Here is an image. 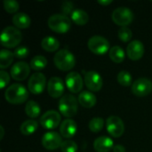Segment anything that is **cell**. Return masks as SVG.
<instances>
[{
	"label": "cell",
	"mask_w": 152,
	"mask_h": 152,
	"mask_svg": "<svg viewBox=\"0 0 152 152\" xmlns=\"http://www.w3.org/2000/svg\"><path fill=\"white\" fill-rule=\"evenodd\" d=\"M5 100L12 104H20L27 101L28 92L27 88L20 84H12L4 93Z\"/></svg>",
	"instance_id": "6da1fadb"
},
{
	"label": "cell",
	"mask_w": 152,
	"mask_h": 152,
	"mask_svg": "<svg viewBox=\"0 0 152 152\" xmlns=\"http://www.w3.org/2000/svg\"><path fill=\"white\" fill-rule=\"evenodd\" d=\"M53 61L55 66L59 69L63 71H68L70 70L72 68H74L76 64V58L74 54L69 50L61 49L55 53Z\"/></svg>",
	"instance_id": "7a4b0ae2"
},
{
	"label": "cell",
	"mask_w": 152,
	"mask_h": 152,
	"mask_svg": "<svg viewBox=\"0 0 152 152\" xmlns=\"http://www.w3.org/2000/svg\"><path fill=\"white\" fill-rule=\"evenodd\" d=\"M78 110L77 99L70 94H64L59 101V110L67 118H72L77 115Z\"/></svg>",
	"instance_id": "3957f363"
},
{
	"label": "cell",
	"mask_w": 152,
	"mask_h": 152,
	"mask_svg": "<svg viewBox=\"0 0 152 152\" xmlns=\"http://www.w3.org/2000/svg\"><path fill=\"white\" fill-rule=\"evenodd\" d=\"M0 38L2 45L7 48H12L20 43L22 35L21 32L15 27L8 26L3 29Z\"/></svg>",
	"instance_id": "277c9868"
},
{
	"label": "cell",
	"mask_w": 152,
	"mask_h": 152,
	"mask_svg": "<svg viewBox=\"0 0 152 152\" xmlns=\"http://www.w3.org/2000/svg\"><path fill=\"white\" fill-rule=\"evenodd\" d=\"M49 28L57 33H66L71 27V20L63 13H55L48 19Z\"/></svg>",
	"instance_id": "5b68a950"
},
{
	"label": "cell",
	"mask_w": 152,
	"mask_h": 152,
	"mask_svg": "<svg viewBox=\"0 0 152 152\" xmlns=\"http://www.w3.org/2000/svg\"><path fill=\"white\" fill-rule=\"evenodd\" d=\"M134 12L131 9L126 6H121L116 8L111 15L112 20L122 27H126V25L130 24L134 20Z\"/></svg>",
	"instance_id": "8992f818"
},
{
	"label": "cell",
	"mask_w": 152,
	"mask_h": 152,
	"mask_svg": "<svg viewBox=\"0 0 152 152\" xmlns=\"http://www.w3.org/2000/svg\"><path fill=\"white\" fill-rule=\"evenodd\" d=\"M88 48L95 54H104L110 51L109 41L102 36H94L89 38L87 43Z\"/></svg>",
	"instance_id": "52a82bcc"
},
{
	"label": "cell",
	"mask_w": 152,
	"mask_h": 152,
	"mask_svg": "<svg viewBox=\"0 0 152 152\" xmlns=\"http://www.w3.org/2000/svg\"><path fill=\"white\" fill-rule=\"evenodd\" d=\"M46 77L41 72H35L31 75L28 82V91L34 94H40L45 87Z\"/></svg>",
	"instance_id": "ba28073f"
},
{
	"label": "cell",
	"mask_w": 152,
	"mask_h": 152,
	"mask_svg": "<svg viewBox=\"0 0 152 152\" xmlns=\"http://www.w3.org/2000/svg\"><path fill=\"white\" fill-rule=\"evenodd\" d=\"M132 92L134 95L143 97L152 92V82L147 77H140L132 85Z\"/></svg>",
	"instance_id": "9c48e42d"
},
{
	"label": "cell",
	"mask_w": 152,
	"mask_h": 152,
	"mask_svg": "<svg viewBox=\"0 0 152 152\" xmlns=\"http://www.w3.org/2000/svg\"><path fill=\"white\" fill-rule=\"evenodd\" d=\"M61 121V117L60 113L53 110L45 112L40 118L41 126L48 130H52L59 126Z\"/></svg>",
	"instance_id": "30bf717a"
},
{
	"label": "cell",
	"mask_w": 152,
	"mask_h": 152,
	"mask_svg": "<svg viewBox=\"0 0 152 152\" xmlns=\"http://www.w3.org/2000/svg\"><path fill=\"white\" fill-rule=\"evenodd\" d=\"M106 126L108 133L115 138L120 137L125 131V125L123 120L117 116L109 117L106 121Z\"/></svg>",
	"instance_id": "8fae6325"
},
{
	"label": "cell",
	"mask_w": 152,
	"mask_h": 152,
	"mask_svg": "<svg viewBox=\"0 0 152 152\" xmlns=\"http://www.w3.org/2000/svg\"><path fill=\"white\" fill-rule=\"evenodd\" d=\"M62 142L61 134L54 131L47 132L42 137V145L48 151H54L59 147L61 148Z\"/></svg>",
	"instance_id": "7c38bea8"
},
{
	"label": "cell",
	"mask_w": 152,
	"mask_h": 152,
	"mask_svg": "<svg viewBox=\"0 0 152 152\" xmlns=\"http://www.w3.org/2000/svg\"><path fill=\"white\" fill-rule=\"evenodd\" d=\"M84 81L86 87L92 92H98L102 87V76L95 70H89L85 74Z\"/></svg>",
	"instance_id": "4fadbf2b"
},
{
	"label": "cell",
	"mask_w": 152,
	"mask_h": 152,
	"mask_svg": "<svg viewBox=\"0 0 152 152\" xmlns=\"http://www.w3.org/2000/svg\"><path fill=\"white\" fill-rule=\"evenodd\" d=\"M84 80L78 72L71 71L65 77V84L71 93H79L84 86Z\"/></svg>",
	"instance_id": "5bb4252c"
},
{
	"label": "cell",
	"mask_w": 152,
	"mask_h": 152,
	"mask_svg": "<svg viewBox=\"0 0 152 152\" xmlns=\"http://www.w3.org/2000/svg\"><path fill=\"white\" fill-rule=\"evenodd\" d=\"M64 82L59 77H53L47 83V91L53 98H59L64 93Z\"/></svg>",
	"instance_id": "9a60e30c"
},
{
	"label": "cell",
	"mask_w": 152,
	"mask_h": 152,
	"mask_svg": "<svg viewBox=\"0 0 152 152\" xmlns=\"http://www.w3.org/2000/svg\"><path fill=\"white\" fill-rule=\"evenodd\" d=\"M30 66L25 61H18L12 65L11 69V76L13 79L21 81L28 77Z\"/></svg>",
	"instance_id": "2e32d148"
},
{
	"label": "cell",
	"mask_w": 152,
	"mask_h": 152,
	"mask_svg": "<svg viewBox=\"0 0 152 152\" xmlns=\"http://www.w3.org/2000/svg\"><path fill=\"white\" fill-rule=\"evenodd\" d=\"M126 53L129 59L133 61L140 60L144 53V45L140 40H134L130 42L126 47Z\"/></svg>",
	"instance_id": "e0dca14e"
},
{
	"label": "cell",
	"mask_w": 152,
	"mask_h": 152,
	"mask_svg": "<svg viewBox=\"0 0 152 152\" xmlns=\"http://www.w3.org/2000/svg\"><path fill=\"white\" fill-rule=\"evenodd\" d=\"M60 132H61V136H63L64 138L69 139L77 134V125L73 119L67 118L61 122V126H60Z\"/></svg>",
	"instance_id": "ac0fdd59"
},
{
	"label": "cell",
	"mask_w": 152,
	"mask_h": 152,
	"mask_svg": "<svg viewBox=\"0 0 152 152\" xmlns=\"http://www.w3.org/2000/svg\"><path fill=\"white\" fill-rule=\"evenodd\" d=\"M114 146L113 140L107 136H100L94 142V149L97 152H109Z\"/></svg>",
	"instance_id": "d6986e66"
},
{
	"label": "cell",
	"mask_w": 152,
	"mask_h": 152,
	"mask_svg": "<svg viewBox=\"0 0 152 152\" xmlns=\"http://www.w3.org/2000/svg\"><path fill=\"white\" fill-rule=\"evenodd\" d=\"M96 96L90 91H83L78 95V102L85 108L90 109L96 104Z\"/></svg>",
	"instance_id": "ffe728a7"
},
{
	"label": "cell",
	"mask_w": 152,
	"mask_h": 152,
	"mask_svg": "<svg viewBox=\"0 0 152 152\" xmlns=\"http://www.w3.org/2000/svg\"><path fill=\"white\" fill-rule=\"evenodd\" d=\"M12 22L19 28H27L30 25V18L25 12H17L12 16Z\"/></svg>",
	"instance_id": "44dd1931"
},
{
	"label": "cell",
	"mask_w": 152,
	"mask_h": 152,
	"mask_svg": "<svg viewBox=\"0 0 152 152\" xmlns=\"http://www.w3.org/2000/svg\"><path fill=\"white\" fill-rule=\"evenodd\" d=\"M41 46L46 52H55L59 49L60 43L57 38L51 36H47L42 39Z\"/></svg>",
	"instance_id": "7402d4cb"
},
{
	"label": "cell",
	"mask_w": 152,
	"mask_h": 152,
	"mask_svg": "<svg viewBox=\"0 0 152 152\" xmlns=\"http://www.w3.org/2000/svg\"><path fill=\"white\" fill-rule=\"evenodd\" d=\"M71 15V20L77 25H85L89 20V16L87 12L82 9H75Z\"/></svg>",
	"instance_id": "603a6c76"
},
{
	"label": "cell",
	"mask_w": 152,
	"mask_h": 152,
	"mask_svg": "<svg viewBox=\"0 0 152 152\" xmlns=\"http://www.w3.org/2000/svg\"><path fill=\"white\" fill-rule=\"evenodd\" d=\"M38 127V123L34 119L25 120L20 125V132L23 135H31L33 134Z\"/></svg>",
	"instance_id": "cb8c5ba5"
},
{
	"label": "cell",
	"mask_w": 152,
	"mask_h": 152,
	"mask_svg": "<svg viewBox=\"0 0 152 152\" xmlns=\"http://www.w3.org/2000/svg\"><path fill=\"white\" fill-rule=\"evenodd\" d=\"M25 112H26V114L29 118H37L40 115V113H41V108H40L39 104L37 102H36L35 101H28L26 103Z\"/></svg>",
	"instance_id": "d4e9b609"
},
{
	"label": "cell",
	"mask_w": 152,
	"mask_h": 152,
	"mask_svg": "<svg viewBox=\"0 0 152 152\" xmlns=\"http://www.w3.org/2000/svg\"><path fill=\"white\" fill-rule=\"evenodd\" d=\"M13 58H14V54L11 51L6 50V49L1 50V52H0V68L2 69V70H4V69H5V68L9 67L10 64H12Z\"/></svg>",
	"instance_id": "484cf974"
},
{
	"label": "cell",
	"mask_w": 152,
	"mask_h": 152,
	"mask_svg": "<svg viewBox=\"0 0 152 152\" xmlns=\"http://www.w3.org/2000/svg\"><path fill=\"white\" fill-rule=\"evenodd\" d=\"M109 54H110V59L116 63L122 62L125 60V57H126V53H125L123 48L118 46V45H115V46L111 47L110 50Z\"/></svg>",
	"instance_id": "4316f807"
},
{
	"label": "cell",
	"mask_w": 152,
	"mask_h": 152,
	"mask_svg": "<svg viewBox=\"0 0 152 152\" xmlns=\"http://www.w3.org/2000/svg\"><path fill=\"white\" fill-rule=\"evenodd\" d=\"M46 65H47V60L43 55H37L33 57L29 64L30 68L36 71H40L41 69H45Z\"/></svg>",
	"instance_id": "83f0119b"
},
{
	"label": "cell",
	"mask_w": 152,
	"mask_h": 152,
	"mask_svg": "<svg viewBox=\"0 0 152 152\" xmlns=\"http://www.w3.org/2000/svg\"><path fill=\"white\" fill-rule=\"evenodd\" d=\"M104 126V120L102 118H94L89 122V129L94 133L100 132Z\"/></svg>",
	"instance_id": "f1b7e54d"
},
{
	"label": "cell",
	"mask_w": 152,
	"mask_h": 152,
	"mask_svg": "<svg viewBox=\"0 0 152 152\" xmlns=\"http://www.w3.org/2000/svg\"><path fill=\"white\" fill-rule=\"evenodd\" d=\"M118 81L123 86H129L132 84V76L126 70H121L118 74Z\"/></svg>",
	"instance_id": "f546056e"
},
{
	"label": "cell",
	"mask_w": 152,
	"mask_h": 152,
	"mask_svg": "<svg viewBox=\"0 0 152 152\" xmlns=\"http://www.w3.org/2000/svg\"><path fill=\"white\" fill-rule=\"evenodd\" d=\"M4 7L7 12L14 13L19 10L20 4L16 0H4Z\"/></svg>",
	"instance_id": "4dcf8cb0"
},
{
	"label": "cell",
	"mask_w": 152,
	"mask_h": 152,
	"mask_svg": "<svg viewBox=\"0 0 152 152\" xmlns=\"http://www.w3.org/2000/svg\"><path fill=\"white\" fill-rule=\"evenodd\" d=\"M133 37V32L127 27H121L118 30V37L123 42H128Z\"/></svg>",
	"instance_id": "1f68e13d"
},
{
	"label": "cell",
	"mask_w": 152,
	"mask_h": 152,
	"mask_svg": "<svg viewBox=\"0 0 152 152\" xmlns=\"http://www.w3.org/2000/svg\"><path fill=\"white\" fill-rule=\"evenodd\" d=\"M61 150L62 152H77V145L74 141L67 140L64 141L61 146Z\"/></svg>",
	"instance_id": "d6a6232c"
},
{
	"label": "cell",
	"mask_w": 152,
	"mask_h": 152,
	"mask_svg": "<svg viewBox=\"0 0 152 152\" xmlns=\"http://www.w3.org/2000/svg\"><path fill=\"white\" fill-rule=\"evenodd\" d=\"M14 57L18 58V59H24L26 57L28 56L29 54V49L27 46L21 45V46H18L14 52H13Z\"/></svg>",
	"instance_id": "836d02e7"
},
{
	"label": "cell",
	"mask_w": 152,
	"mask_h": 152,
	"mask_svg": "<svg viewBox=\"0 0 152 152\" xmlns=\"http://www.w3.org/2000/svg\"><path fill=\"white\" fill-rule=\"evenodd\" d=\"M9 81H10L9 74L4 70H1L0 71V88L4 89L7 86Z\"/></svg>",
	"instance_id": "e575fe53"
},
{
	"label": "cell",
	"mask_w": 152,
	"mask_h": 152,
	"mask_svg": "<svg viewBox=\"0 0 152 152\" xmlns=\"http://www.w3.org/2000/svg\"><path fill=\"white\" fill-rule=\"evenodd\" d=\"M73 9V3L70 1H65L62 3L61 4V11L63 12V14L67 15V14H70L72 13V12L74 10Z\"/></svg>",
	"instance_id": "d590c367"
},
{
	"label": "cell",
	"mask_w": 152,
	"mask_h": 152,
	"mask_svg": "<svg viewBox=\"0 0 152 152\" xmlns=\"http://www.w3.org/2000/svg\"><path fill=\"white\" fill-rule=\"evenodd\" d=\"M112 151H113V152H126V148L123 145L117 144V145L114 146Z\"/></svg>",
	"instance_id": "8d00e7d4"
},
{
	"label": "cell",
	"mask_w": 152,
	"mask_h": 152,
	"mask_svg": "<svg viewBox=\"0 0 152 152\" xmlns=\"http://www.w3.org/2000/svg\"><path fill=\"white\" fill-rule=\"evenodd\" d=\"M112 3V0H98V4L102 5H108Z\"/></svg>",
	"instance_id": "74e56055"
},
{
	"label": "cell",
	"mask_w": 152,
	"mask_h": 152,
	"mask_svg": "<svg viewBox=\"0 0 152 152\" xmlns=\"http://www.w3.org/2000/svg\"><path fill=\"white\" fill-rule=\"evenodd\" d=\"M0 130H1V136H0V139L2 140L3 139V137H4V127L3 126H0Z\"/></svg>",
	"instance_id": "f35d334b"
}]
</instances>
